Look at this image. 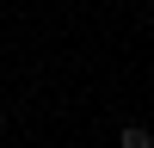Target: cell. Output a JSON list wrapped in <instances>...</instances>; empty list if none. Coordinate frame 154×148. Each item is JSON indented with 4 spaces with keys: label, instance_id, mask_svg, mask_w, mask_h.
Here are the masks:
<instances>
[{
    "label": "cell",
    "instance_id": "cell-1",
    "mask_svg": "<svg viewBox=\"0 0 154 148\" xmlns=\"http://www.w3.org/2000/svg\"><path fill=\"white\" fill-rule=\"evenodd\" d=\"M117 142H123V148H154V142H148V130H142V123H130V130H123V136H117Z\"/></svg>",
    "mask_w": 154,
    "mask_h": 148
},
{
    "label": "cell",
    "instance_id": "cell-2",
    "mask_svg": "<svg viewBox=\"0 0 154 148\" xmlns=\"http://www.w3.org/2000/svg\"><path fill=\"white\" fill-rule=\"evenodd\" d=\"M0 130H6V117H0Z\"/></svg>",
    "mask_w": 154,
    "mask_h": 148
}]
</instances>
